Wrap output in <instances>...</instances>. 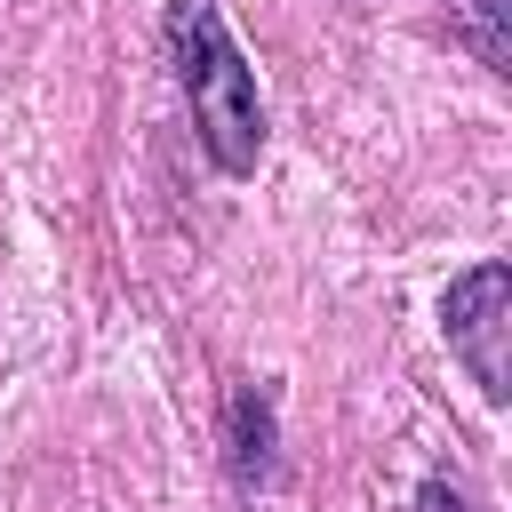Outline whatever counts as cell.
<instances>
[{
  "mask_svg": "<svg viewBox=\"0 0 512 512\" xmlns=\"http://www.w3.org/2000/svg\"><path fill=\"white\" fill-rule=\"evenodd\" d=\"M416 512H480L456 480H424V496H416Z\"/></svg>",
  "mask_w": 512,
  "mask_h": 512,
  "instance_id": "5b68a950",
  "label": "cell"
},
{
  "mask_svg": "<svg viewBox=\"0 0 512 512\" xmlns=\"http://www.w3.org/2000/svg\"><path fill=\"white\" fill-rule=\"evenodd\" d=\"M440 320H448V344H456V360L472 368V384H480L488 400H504V392H512V272H504V264H472V272L448 288Z\"/></svg>",
  "mask_w": 512,
  "mask_h": 512,
  "instance_id": "7a4b0ae2",
  "label": "cell"
},
{
  "mask_svg": "<svg viewBox=\"0 0 512 512\" xmlns=\"http://www.w3.org/2000/svg\"><path fill=\"white\" fill-rule=\"evenodd\" d=\"M168 48H176V80H184V96H192L200 144L216 152V168L248 176L256 152H264V104H256V72H248V56L232 48L216 0H176V8H168Z\"/></svg>",
  "mask_w": 512,
  "mask_h": 512,
  "instance_id": "6da1fadb",
  "label": "cell"
},
{
  "mask_svg": "<svg viewBox=\"0 0 512 512\" xmlns=\"http://www.w3.org/2000/svg\"><path fill=\"white\" fill-rule=\"evenodd\" d=\"M464 16L480 24V56L504 72V64H512V40H504V0H464Z\"/></svg>",
  "mask_w": 512,
  "mask_h": 512,
  "instance_id": "277c9868",
  "label": "cell"
},
{
  "mask_svg": "<svg viewBox=\"0 0 512 512\" xmlns=\"http://www.w3.org/2000/svg\"><path fill=\"white\" fill-rule=\"evenodd\" d=\"M264 472H272V408H264L256 392H240V400H232V480L256 488Z\"/></svg>",
  "mask_w": 512,
  "mask_h": 512,
  "instance_id": "3957f363",
  "label": "cell"
}]
</instances>
